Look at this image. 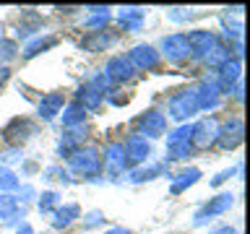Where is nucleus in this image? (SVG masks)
<instances>
[{"label":"nucleus","mask_w":250,"mask_h":234,"mask_svg":"<svg viewBox=\"0 0 250 234\" xmlns=\"http://www.w3.org/2000/svg\"><path fill=\"white\" fill-rule=\"evenodd\" d=\"M123 151H125V167L136 169L138 164H144L148 156H151V143H148L146 138H141V136H130L123 143Z\"/></svg>","instance_id":"nucleus-6"},{"label":"nucleus","mask_w":250,"mask_h":234,"mask_svg":"<svg viewBox=\"0 0 250 234\" xmlns=\"http://www.w3.org/2000/svg\"><path fill=\"white\" fill-rule=\"evenodd\" d=\"M229 94H232V97L237 99V101H242V78H240V81H237V83H234L232 89H229Z\"/></svg>","instance_id":"nucleus-39"},{"label":"nucleus","mask_w":250,"mask_h":234,"mask_svg":"<svg viewBox=\"0 0 250 234\" xmlns=\"http://www.w3.org/2000/svg\"><path fill=\"white\" fill-rule=\"evenodd\" d=\"M37 133V125L26 120V117H16V120H11L3 128V140L8 146L13 148H21V143H26V140Z\"/></svg>","instance_id":"nucleus-4"},{"label":"nucleus","mask_w":250,"mask_h":234,"mask_svg":"<svg viewBox=\"0 0 250 234\" xmlns=\"http://www.w3.org/2000/svg\"><path fill=\"white\" fill-rule=\"evenodd\" d=\"M216 136H219V122L214 117H208V120H201L198 125H193V133H190V146L193 148H208L216 143Z\"/></svg>","instance_id":"nucleus-10"},{"label":"nucleus","mask_w":250,"mask_h":234,"mask_svg":"<svg viewBox=\"0 0 250 234\" xmlns=\"http://www.w3.org/2000/svg\"><path fill=\"white\" fill-rule=\"evenodd\" d=\"M99 159H104V169L109 177H117L123 175L125 169V151H123V143H107L104 146V154L99 156Z\"/></svg>","instance_id":"nucleus-13"},{"label":"nucleus","mask_w":250,"mask_h":234,"mask_svg":"<svg viewBox=\"0 0 250 234\" xmlns=\"http://www.w3.org/2000/svg\"><path fill=\"white\" fill-rule=\"evenodd\" d=\"M190 16H193V13H188L185 8H169V11H167V19H169V21H188Z\"/></svg>","instance_id":"nucleus-36"},{"label":"nucleus","mask_w":250,"mask_h":234,"mask_svg":"<svg viewBox=\"0 0 250 234\" xmlns=\"http://www.w3.org/2000/svg\"><path fill=\"white\" fill-rule=\"evenodd\" d=\"M8 78H11V70H8L5 65H0V86H5Z\"/></svg>","instance_id":"nucleus-40"},{"label":"nucleus","mask_w":250,"mask_h":234,"mask_svg":"<svg viewBox=\"0 0 250 234\" xmlns=\"http://www.w3.org/2000/svg\"><path fill=\"white\" fill-rule=\"evenodd\" d=\"M185 39H188V50H190L195 60H203L219 44L216 34L214 31H206V29H193L190 34H185Z\"/></svg>","instance_id":"nucleus-5"},{"label":"nucleus","mask_w":250,"mask_h":234,"mask_svg":"<svg viewBox=\"0 0 250 234\" xmlns=\"http://www.w3.org/2000/svg\"><path fill=\"white\" fill-rule=\"evenodd\" d=\"M19 185H21V179L16 177V172L11 167H5V164H0V190L13 193V190H19Z\"/></svg>","instance_id":"nucleus-27"},{"label":"nucleus","mask_w":250,"mask_h":234,"mask_svg":"<svg viewBox=\"0 0 250 234\" xmlns=\"http://www.w3.org/2000/svg\"><path fill=\"white\" fill-rule=\"evenodd\" d=\"M175 177H177V179L172 182L169 193H172V195H180V193H185L188 187L195 185V182L201 179V169H198V167H188V169H183V172H177Z\"/></svg>","instance_id":"nucleus-20"},{"label":"nucleus","mask_w":250,"mask_h":234,"mask_svg":"<svg viewBox=\"0 0 250 234\" xmlns=\"http://www.w3.org/2000/svg\"><path fill=\"white\" fill-rule=\"evenodd\" d=\"M229 58H232V55H229V50H227L224 44H216L214 50H211V52H208L203 60H206V65H208V68H216V70H219V68H222L227 60H229Z\"/></svg>","instance_id":"nucleus-30"},{"label":"nucleus","mask_w":250,"mask_h":234,"mask_svg":"<svg viewBox=\"0 0 250 234\" xmlns=\"http://www.w3.org/2000/svg\"><path fill=\"white\" fill-rule=\"evenodd\" d=\"M232 203H234V195H232V193H219L216 198H211L206 206H203L198 214H195L193 226H203L211 216H222V214H227V211L232 208Z\"/></svg>","instance_id":"nucleus-8"},{"label":"nucleus","mask_w":250,"mask_h":234,"mask_svg":"<svg viewBox=\"0 0 250 234\" xmlns=\"http://www.w3.org/2000/svg\"><path fill=\"white\" fill-rule=\"evenodd\" d=\"M58 44V37H52V34H44V37H37L34 42H29L26 47H23V58L31 60V58H37V55H42L47 52L50 47Z\"/></svg>","instance_id":"nucleus-23"},{"label":"nucleus","mask_w":250,"mask_h":234,"mask_svg":"<svg viewBox=\"0 0 250 234\" xmlns=\"http://www.w3.org/2000/svg\"><path fill=\"white\" fill-rule=\"evenodd\" d=\"M19 55V42L16 39H0V62H8Z\"/></svg>","instance_id":"nucleus-33"},{"label":"nucleus","mask_w":250,"mask_h":234,"mask_svg":"<svg viewBox=\"0 0 250 234\" xmlns=\"http://www.w3.org/2000/svg\"><path fill=\"white\" fill-rule=\"evenodd\" d=\"M104 234H133V232L125 229V226H115V229H109V232H104Z\"/></svg>","instance_id":"nucleus-42"},{"label":"nucleus","mask_w":250,"mask_h":234,"mask_svg":"<svg viewBox=\"0 0 250 234\" xmlns=\"http://www.w3.org/2000/svg\"><path fill=\"white\" fill-rule=\"evenodd\" d=\"M62 104H65V97H62L60 91H52V94H47V97H42V101H39V107H37V115H39V120H44V122H52L55 117L60 115Z\"/></svg>","instance_id":"nucleus-15"},{"label":"nucleus","mask_w":250,"mask_h":234,"mask_svg":"<svg viewBox=\"0 0 250 234\" xmlns=\"http://www.w3.org/2000/svg\"><path fill=\"white\" fill-rule=\"evenodd\" d=\"M3 161H5V167L11 161H21V148H11V151H5L3 154Z\"/></svg>","instance_id":"nucleus-38"},{"label":"nucleus","mask_w":250,"mask_h":234,"mask_svg":"<svg viewBox=\"0 0 250 234\" xmlns=\"http://www.w3.org/2000/svg\"><path fill=\"white\" fill-rule=\"evenodd\" d=\"M68 167L73 175H81L86 179H94V177H99V169H102V159H99V154H97V148H91V146H81V148H76L73 154L68 156Z\"/></svg>","instance_id":"nucleus-1"},{"label":"nucleus","mask_w":250,"mask_h":234,"mask_svg":"<svg viewBox=\"0 0 250 234\" xmlns=\"http://www.w3.org/2000/svg\"><path fill=\"white\" fill-rule=\"evenodd\" d=\"M195 112H201L198 109V99H195V89H185V91H177L175 97L169 99V117L177 122H183L188 117H193Z\"/></svg>","instance_id":"nucleus-2"},{"label":"nucleus","mask_w":250,"mask_h":234,"mask_svg":"<svg viewBox=\"0 0 250 234\" xmlns=\"http://www.w3.org/2000/svg\"><path fill=\"white\" fill-rule=\"evenodd\" d=\"M167 154L172 161H183L193 154V146H190V140H175V143H167Z\"/></svg>","instance_id":"nucleus-29"},{"label":"nucleus","mask_w":250,"mask_h":234,"mask_svg":"<svg viewBox=\"0 0 250 234\" xmlns=\"http://www.w3.org/2000/svg\"><path fill=\"white\" fill-rule=\"evenodd\" d=\"M78 216H81V208H78L76 203H62V206H58L52 211V226L55 229H65V226H70Z\"/></svg>","instance_id":"nucleus-19"},{"label":"nucleus","mask_w":250,"mask_h":234,"mask_svg":"<svg viewBox=\"0 0 250 234\" xmlns=\"http://www.w3.org/2000/svg\"><path fill=\"white\" fill-rule=\"evenodd\" d=\"M136 130L141 138H159L167 130V117H164L159 109H146L136 117Z\"/></svg>","instance_id":"nucleus-3"},{"label":"nucleus","mask_w":250,"mask_h":234,"mask_svg":"<svg viewBox=\"0 0 250 234\" xmlns=\"http://www.w3.org/2000/svg\"><path fill=\"white\" fill-rule=\"evenodd\" d=\"M144 19H146V13L141 8H123L117 13V21H120V26H125V31H141Z\"/></svg>","instance_id":"nucleus-22"},{"label":"nucleus","mask_w":250,"mask_h":234,"mask_svg":"<svg viewBox=\"0 0 250 234\" xmlns=\"http://www.w3.org/2000/svg\"><path fill=\"white\" fill-rule=\"evenodd\" d=\"M102 99H104V94H102L97 86L86 83L78 89V104H81L83 109H91V112H97V109L102 107Z\"/></svg>","instance_id":"nucleus-21"},{"label":"nucleus","mask_w":250,"mask_h":234,"mask_svg":"<svg viewBox=\"0 0 250 234\" xmlns=\"http://www.w3.org/2000/svg\"><path fill=\"white\" fill-rule=\"evenodd\" d=\"M86 120V109L78 104V101H73V104H68L65 109H62V128H78V125H83Z\"/></svg>","instance_id":"nucleus-24"},{"label":"nucleus","mask_w":250,"mask_h":234,"mask_svg":"<svg viewBox=\"0 0 250 234\" xmlns=\"http://www.w3.org/2000/svg\"><path fill=\"white\" fill-rule=\"evenodd\" d=\"M34 195H37V190H34V187H31V185H23V187H21V195H19L16 200H21V203H29V200H34Z\"/></svg>","instance_id":"nucleus-37"},{"label":"nucleus","mask_w":250,"mask_h":234,"mask_svg":"<svg viewBox=\"0 0 250 234\" xmlns=\"http://www.w3.org/2000/svg\"><path fill=\"white\" fill-rule=\"evenodd\" d=\"M222 86H219L216 78H203V81L195 86V99H198V109H216L219 101H222Z\"/></svg>","instance_id":"nucleus-9"},{"label":"nucleus","mask_w":250,"mask_h":234,"mask_svg":"<svg viewBox=\"0 0 250 234\" xmlns=\"http://www.w3.org/2000/svg\"><path fill=\"white\" fill-rule=\"evenodd\" d=\"M240 73H242V62H240L237 58H229L222 68H219V76H216V81H219V86H222V91H229L232 86L240 81Z\"/></svg>","instance_id":"nucleus-18"},{"label":"nucleus","mask_w":250,"mask_h":234,"mask_svg":"<svg viewBox=\"0 0 250 234\" xmlns=\"http://www.w3.org/2000/svg\"><path fill=\"white\" fill-rule=\"evenodd\" d=\"M133 73H136V70H133V65L128 62V58H112L104 68V76H107L109 83H125L133 78Z\"/></svg>","instance_id":"nucleus-14"},{"label":"nucleus","mask_w":250,"mask_h":234,"mask_svg":"<svg viewBox=\"0 0 250 234\" xmlns=\"http://www.w3.org/2000/svg\"><path fill=\"white\" fill-rule=\"evenodd\" d=\"M83 138H86V128H83V125H78V128H68V130L60 136L58 154H60V156H65V159H68V156L73 154L76 148H81Z\"/></svg>","instance_id":"nucleus-16"},{"label":"nucleus","mask_w":250,"mask_h":234,"mask_svg":"<svg viewBox=\"0 0 250 234\" xmlns=\"http://www.w3.org/2000/svg\"><path fill=\"white\" fill-rule=\"evenodd\" d=\"M162 55L172 62V65H180L183 60H188L190 50H188L185 34H169V37H164L162 39Z\"/></svg>","instance_id":"nucleus-11"},{"label":"nucleus","mask_w":250,"mask_h":234,"mask_svg":"<svg viewBox=\"0 0 250 234\" xmlns=\"http://www.w3.org/2000/svg\"><path fill=\"white\" fill-rule=\"evenodd\" d=\"M164 175V164H151V167H136V169H130V182L133 185H138V182H146V179H154V177H159Z\"/></svg>","instance_id":"nucleus-26"},{"label":"nucleus","mask_w":250,"mask_h":234,"mask_svg":"<svg viewBox=\"0 0 250 234\" xmlns=\"http://www.w3.org/2000/svg\"><path fill=\"white\" fill-rule=\"evenodd\" d=\"M242 167H234V169H224V172H219V175L214 177V179H211V187H219V185H224L227 182V179H229L232 175H234V172H240Z\"/></svg>","instance_id":"nucleus-35"},{"label":"nucleus","mask_w":250,"mask_h":234,"mask_svg":"<svg viewBox=\"0 0 250 234\" xmlns=\"http://www.w3.org/2000/svg\"><path fill=\"white\" fill-rule=\"evenodd\" d=\"M19 208V200H16V195H11V193H3L0 195V218H11V214Z\"/></svg>","instance_id":"nucleus-32"},{"label":"nucleus","mask_w":250,"mask_h":234,"mask_svg":"<svg viewBox=\"0 0 250 234\" xmlns=\"http://www.w3.org/2000/svg\"><path fill=\"white\" fill-rule=\"evenodd\" d=\"M211 234H237V229H232V226H219V229H214Z\"/></svg>","instance_id":"nucleus-41"},{"label":"nucleus","mask_w":250,"mask_h":234,"mask_svg":"<svg viewBox=\"0 0 250 234\" xmlns=\"http://www.w3.org/2000/svg\"><path fill=\"white\" fill-rule=\"evenodd\" d=\"M42 29V19L34 11H23L19 19V37H31L34 31Z\"/></svg>","instance_id":"nucleus-25"},{"label":"nucleus","mask_w":250,"mask_h":234,"mask_svg":"<svg viewBox=\"0 0 250 234\" xmlns=\"http://www.w3.org/2000/svg\"><path fill=\"white\" fill-rule=\"evenodd\" d=\"M16 234H34V229H31V226H29V224H21V229H19V232H16Z\"/></svg>","instance_id":"nucleus-43"},{"label":"nucleus","mask_w":250,"mask_h":234,"mask_svg":"<svg viewBox=\"0 0 250 234\" xmlns=\"http://www.w3.org/2000/svg\"><path fill=\"white\" fill-rule=\"evenodd\" d=\"M117 42V34H112V31L107 29H99V31H91L89 37H83L81 47L86 52H104L107 47H112Z\"/></svg>","instance_id":"nucleus-17"},{"label":"nucleus","mask_w":250,"mask_h":234,"mask_svg":"<svg viewBox=\"0 0 250 234\" xmlns=\"http://www.w3.org/2000/svg\"><path fill=\"white\" fill-rule=\"evenodd\" d=\"M91 16L83 21V26H89V29H104V23L109 21V8H99V5H94L89 8Z\"/></svg>","instance_id":"nucleus-28"},{"label":"nucleus","mask_w":250,"mask_h":234,"mask_svg":"<svg viewBox=\"0 0 250 234\" xmlns=\"http://www.w3.org/2000/svg\"><path fill=\"white\" fill-rule=\"evenodd\" d=\"M128 62L133 65V70H154L159 65V52L151 44H136L128 52Z\"/></svg>","instance_id":"nucleus-12"},{"label":"nucleus","mask_w":250,"mask_h":234,"mask_svg":"<svg viewBox=\"0 0 250 234\" xmlns=\"http://www.w3.org/2000/svg\"><path fill=\"white\" fill-rule=\"evenodd\" d=\"M104 224V214L102 211H89V214L83 216V229H94V226Z\"/></svg>","instance_id":"nucleus-34"},{"label":"nucleus","mask_w":250,"mask_h":234,"mask_svg":"<svg viewBox=\"0 0 250 234\" xmlns=\"http://www.w3.org/2000/svg\"><path fill=\"white\" fill-rule=\"evenodd\" d=\"M58 206H60V195L55 190L42 193V198H39V214H52Z\"/></svg>","instance_id":"nucleus-31"},{"label":"nucleus","mask_w":250,"mask_h":234,"mask_svg":"<svg viewBox=\"0 0 250 234\" xmlns=\"http://www.w3.org/2000/svg\"><path fill=\"white\" fill-rule=\"evenodd\" d=\"M242 136H245V128H242V120L240 117H229L222 128H219V136H216V146L224 148V151H234L240 143H242Z\"/></svg>","instance_id":"nucleus-7"}]
</instances>
